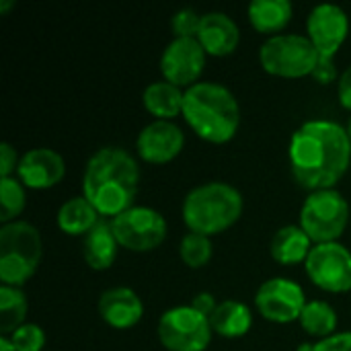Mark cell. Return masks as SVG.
Listing matches in <instances>:
<instances>
[{
    "mask_svg": "<svg viewBox=\"0 0 351 351\" xmlns=\"http://www.w3.org/2000/svg\"><path fill=\"white\" fill-rule=\"evenodd\" d=\"M300 327L304 329L306 335L323 341L331 335L337 333V325H339V317L335 313V308L325 302V300H308L300 319H298Z\"/></svg>",
    "mask_w": 351,
    "mask_h": 351,
    "instance_id": "cell-24",
    "label": "cell"
},
{
    "mask_svg": "<svg viewBox=\"0 0 351 351\" xmlns=\"http://www.w3.org/2000/svg\"><path fill=\"white\" fill-rule=\"evenodd\" d=\"M140 187V165L119 146L99 148L84 167L82 195L93 204L101 218L113 220L134 208Z\"/></svg>",
    "mask_w": 351,
    "mask_h": 351,
    "instance_id": "cell-2",
    "label": "cell"
},
{
    "mask_svg": "<svg viewBox=\"0 0 351 351\" xmlns=\"http://www.w3.org/2000/svg\"><path fill=\"white\" fill-rule=\"evenodd\" d=\"M341 76V72H337V64H335V58H319L317 62V68L313 70V78L319 82V84H331V82H337Z\"/></svg>",
    "mask_w": 351,
    "mask_h": 351,
    "instance_id": "cell-31",
    "label": "cell"
},
{
    "mask_svg": "<svg viewBox=\"0 0 351 351\" xmlns=\"http://www.w3.org/2000/svg\"><path fill=\"white\" fill-rule=\"evenodd\" d=\"M97 311L105 325L117 331H128L142 321L144 302L136 290L128 286H113L101 294Z\"/></svg>",
    "mask_w": 351,
    "mask_h": 351,
    "instance_id": "cell-16",
    "label": "cell"
},
{
    "mask_svg": "<svg viewBox=\"0 0 351 351\" xmlns=\"http://www.w3.org/2000/svg\"><path fill=\"white\" fill-rule=\"evenodd\" d=\"M199 25H202V14L195 8H181L171 19L173 35L183 39H197Z\"/></svg>",
    "mask_w": 351,
    "mask_h": 351,
    "instance_id": "cell-29",
    "label": "cell"
},
{
    "mask_svg": "<svg viewBox=\"0 0 351 351\" xmlns=\"http://www.w3.org/2000/svg\"><path fill=\"white\" fill-rule=\"evenodd\" d=\"M0 351H16L6 337H0Z\"/></svg>",
    "mask_w": 351,
    "mask_h": 351,
    "instance_id": "cell-36",
    "label": "cell"
},
{
    "mask_svg": "<svg viewBox=\"0 0 351 351\" xmlns=\"http://www.w3.org/2000/svg\"><path fill=\"white\" fill-rule=\"evenodd\" d=\"M156 335L167 351H206L212 343L210 317L195 311L191 304L165 311L156 325Z\"/></svg>",
    "mask_w": 351,
    "mask_h": 351,
    "instance_id": "cell-8",
    "label": "cell"
},
{
    "mask_svg": "<svg viewBox=\"0 0 351 351\" xmlns=\"http://www.w3.org/2000/svg\"><path fill=\"white\" fill-rule=\"evenodd\" d=\"M304 269L308 280L323 292L346 294L351 290V251L341 243L315 245Z\"/></svg>",
    "mask_w": 351,
    "mask_h": 351,
    "instance_id": "cell-10",
    "label": "cell"
},
{
    "mask_svg": "<svg viewBox=\"0 0 351 351\" xmlns=\"http://www.w3.org/2000/svg\"><path fill=\"white\" fill-rule=\"evenodd\" d=\"M298 224L315 245L339 243L350 224V204L337 189L311 191L302 202Z\"/></svg>",
    "mask_w": 351,
    "mask_h": 351,
    "instance_id": "cell-7",
    "label": "cell"
},
{
    "mask_svg": "<svg viewBox=\"0 0 351 351\" xmlns=\"http://www.w3.org/2000/svg\"><path fill=\"white\" fill-rule=\"evenodd\" d=\"M212 329L224 339H241L251 331L253 313L241 300H222L210 317Z\"/></svg>",
    "mask_w": 351,
    "mask_h": 351,
    "instance_id": "cell-23",
    "label": "cell"
},
{
    "mask_svg": "<svg viewBox=\"0 0 351 351\" xmlns=\"http://www.w3.org/2000/svg\"><path fill=\"white\" fill-rule=\"evenodd\" d=\"M288 160L294 179L304 189H335L351 165L348 130L329 119L304 121L290 138Z\"/></svg>",
    "mask_w": 351,
    "mask_h": 351,
    "instance_id": "cell-1",
    "label": "cell"
},
{
    "mask_svg": "<svg viewBox=\"0 0 351 351\" xmlns=\"http://www.w3.org/2000/svg\"><path fill=\"white\" fill-rule=\"evenodd\" d=\"M179 255L181 261L189 267V269H202L210 263L212 255H214V247H212V239L206 234H197V232H187L181 239L179 245Z\"/></svg>",
    "mask_w": 351,
    "mask_h": 351,
    "instance_id": "cell-27",
    "label": "cell"
},
{
    "mask_svg": "<svg viewBox=\"0 0 351 351\" xmlns=\"http://www.w3.org/2000/svg\"><path fill=\"white\" fill-rule=\"evenodd\" d=\"M119 243L113 234L111 220L101 218L99 224L82 239V257L84 263L95 271L109 269L119 253Z\"/></svg>",
    "mask_w": 351,
    "mask_h": 351,
    "instance_id": "cell-18",
    "label": "cell"
},
{
    "mask_svg": "<svg viewBox=\"0 0 351 351\" xmlns=\"http://www.w3.org/2000/svg\"><path fill=\"white\" fill-rule=\"evenodd\" d=\"M313 348H315V343H302V346H298L296 351H313Z\"/></svg>",
    "mask_w": 351,
    "mask_h": 351,
    "instance_id": "cell-37",
    "label": "cell"
},
{
    "mask_svg": "<svg viewBox=\"0 0 351 351\" xmlns=\"http://www.w3.org/2000/svg\"><path fill=\"white\" fill-rule=\"evenodd\" d=\"M99 220H101L99 212L93 208V204L84 195H76V197L66 199L56 214L58 228L68 237H82L84 239L99 224Z\"/></svg>",
    "mask_w": 351,
    "mask_h": 351,
    "instance_id": "cell-22",
    "label": "cell"
},
{
    "mask_svg": "<svg viewBox=\"0 0 351 351\" xmlns=\"http://www.w3.org/2000/svg\"><path fill=\"white\" fill-rule=\"evenodd\" d=\"M181 115L193 134L210 144L230 142L241 128V105L234 93L212 80H199L185 90Z\"/></svg>",
    "mask_w": 351,
    "mask_h": 351,
    "instance_id": "cell-3",
    "label": "cell"
},
{
    "mask_svg": "<svg viewBox=\"0 0 351 351\" xmlns=\"http://www.w3.org/2000/svg\"><path fill=\"white\" fill-rule=\"evenodd\" d=\"M6 339L12 343V348L16 351H43L45 341H47L45 331L37 323H25Z\"/></svg>",
    "mask_w": 351,
    "mask_h": 351,
    "instance_id": "cell-28",
    "label": "cell"
},
{
    "mask_svg": "<svg viewBox=\"0 0 351 351\" xmlns=\"http://www.w3.org/2000/svg\"><path fill=\"white\" fill-rule=\"evenodd\" d=\"M43 255L39 230L25 220L0 226V286L23 288L37 271Z\"/></svg>",
    "mask_w": 351,
    "mask_h": 351,
    "instance_id": "cell-5",
    "label": "cell"
},
{
    "mask_svg": "<svg viewBox=\"0 0 351 351\" xmlns=\"http://www.w3.org/2000/svg\"><path fill=\"white\" fill-rule=\"evenodd\" d=\"M245 210L241 191L224 181H208L193 187L181 206V216L189 232L216 237L239 222Z\"/></svg>",
    "mask_w": 351,
    "mask_h": 351,
    "instance_id": "cell-4",
    "label": "cell"
},
{
    "mask_svg": "<svg viewBox=\"0 0 351 351\" xmlns=\"http://www.w3.org/2000/svg\"><path fill=\"white\" fill-rule=\"evenodd\" d=\"M183 101H185V90L179 88L173 82L156 80L148 84L142 93V105L144 109L160 121H173L183 113Z\"/></svg>",
    "mask_w": 351,
    "mask_h": 351,
    "instance_id": "cell-20",
    "label": "cell"
},
{
    "mask_svg": "<svg viewBox=\"0 0 351 351\" xmlns=\"http://www.w3.org/2000/svg\"><path fill=\"white\" fill-rule=\"evenodd\" d=\"M195 311H199L202 315H206V317H212L214 315V311L218 308V304L220 302H216V298H214V294H210V292H197L193 298H191V302H189Z\"/></svg>",
    "mask_w": 351,
    "mask_h": 351,
    "instance_id": "cell-34",
    "label": "cell"
},
{
    "mask_svg": "<svg viewBox=\"0 0 351 351\" xmlns=\"http://www.w3.org/2000/svg\"><path fill=\"white\" fill-rule=\"evenodd\" d=\"M337 99L343 109L351 111V64L341 72L337 80Z\"/></svg>",
    "mask_w": 351,
    "mask_h": 351,
    "instance_id": "cell-33",
    "label": "cell"
},
{
    "mask_svg": "<svg viewBox=\"0 0 351 351\" xmlns=\"http://www.w3.org/2000/svg\"><path fill=\"white\" fill-rule=\"evenodd\" d=\"M208 53L197 39L173 37L171 43L162 49L160 56V72L167 82L177 84L187 90L189 86L199 82L204 74Z\"/></svg>",
    "mask_w": 351,
    "mask_h": 351,
    "instance_id": "cell-12",
    "label": "cell"
},
{
    "mask_svg": "<svg viewBox=\"0 0 351 351\" xmlns=\"http://www.w3.org/2000/svg\"><path fill=\"white\" fill-rule=\"evenodd\" d=\"M113 234L121 249L148 253L158 249L169 232L165 216L148 206H134L111 220Z\"/></svg>",
    "mask_w": 351,
    "mask_h": 351,
    "instance_id": "cell-9",
    "label": "cell"
},
{
    "mask_svg": "<svg viewBox=\"0 0 351 351\" xmlns=\"http://www.w3.org/2000/svg\"><path fill=\"white\" fill-rule=\"evenodd\" d=\"M319 51L306 35L280 33L267 37L259 47L261 68L278 78H306L319 62Z\"/></svg>",
    "mask_w": 351,
    "mask_h": 351,
    "instance_id": "cell-6",
    "label": "cell"
},
{
    "mask_svg": "<svg viewBox=\"0 0 351 351\" xmlns=\"http://www.w3.org/2000/svg\"><path fill=\"white\" fill-rule=\"evenodd\" d=\"M197 41L212 58H226L237 51L241 43V29L232 16L220 10H210L202 14V25Z\"/></svg>",
    "mask_w": 351,
    "mask_h": 351,
    "instance_id": "cell-17",
    "label": "cell"
},
{
    "mask_svg": "<svg viewBox=\"0 0 351 351\" xmlns=\"http://www.w3.org/2000/svg\"><path fill=\"white\" fill-rule=\"evenodd\" d=\"M185 146V134L175 121L152 119L136 138V152L148 165L173 162Z\"/></svg>",
    "mask_w": 351,
    "mask_h": 351,
    "instance_id": "cell-14",
    "label": "cell"
},
{
    "mask_svg": "<svg viewBox=\"0 0 351 351\" xmlns=\"http://www.w3.org/2000/svg\"><path fill=\"white\" fill-rule=\"evenodd\" d=\"M313 247H315V243L300 228V224H286L271 237L269 253L276 263L290 267V265L306 263Z\"/></svg>",
    "mask_w": 351,
    "mask_h": 351,
    "instance_id": "cell-19",
    "label": "cell"
},
{
    "mask_svg": "<svg viewBox=\"0 0 351 351\" xmlns=\"http://www.w3.org/2000/svg\"><path fill=\"white\" fill-rule=\"evenodd\" d=\"M346 130H348V136H350V140H351V117H350V121H348V128H346Z\"/></svg>",
    "mask_w": 351,
    "mask_h": 351,
    "instance_id": "cell-38",
    "label": "cell"
},
{
    "mask_svg": "<svg viewBox=\"0 0 351 351\" xmlns=\"http://www.w3.org/2000/svg\"><path fill=\"white\" fill-rule=\"evenodd\" d=\"M64 175H66V160L53 148L39 146L21 154L16 179L27 189H35V191L51 189L64 179Z\"/></svg>",
    "mask_w": 351,
    "mask_h": 351,
    "instance_id": "cell-15",
    "label": "cell"
},
{
    "mask_svg": "<svg viewBox=\"0 0 351 351\" xmlns=\"http://www.w3.org/2000/svg\"><path fill=\"white\" fill-rule=\"evenodd\" d=\"M306 302L302 286L288 278H271L263 282L255 294L257 313L276 325H290L298 321Z\"/></svg>",
    "mask_w": 351,
    "mask_h": 351,
    "instance_id": "cell-11",
    "label": "cell"
},
{
    "mask_svg": "<svg viewBox=\"0 0 351 351\" xmlns=\"http://www.w3.org/2000/svg\"><path fill=\"white\" fill-rule=\"evenodd\" d=\"M292 14L294 6L290 0H253L247 8L251 27L267 37L280 35L290 25Z\"/></svg>",
    "mask_w": 351,
    "mask_h": 351,
    "instance_id": "cell-21",
    "label": "cell"
},
{
    "mask_svg": "<svg viewBox=\"0 0 351 351\" xmlns=\"http://www.w3.org/2000/svg\"><path fill=\"white\" fill-rule=\"evenodd\" d=\"M313 351H351V331H337L335 335L317 341Z\"/></svg>",
    "mask_w": 351,
    "mask_h": 351,
    "instance_id": "cell-32",
    "label": "cell"
},
{
    "mask_svg": "<svg viewBox=\"0 0 351 351\" xmlns=\"http://www.w3.org/2000/svg\"><path fill=\"white\" fill-rule=\"evenodd\" d=\"M12 6H14L12 0H0V14H6Z\"/></svg>",
    "mask_w": 351,
    "mask_h": 351,
    "instance_id": "cell-35",
    "label": "cell"
},
{
    "mask_svg": "<svg viewBox=\"0 0 351 351\" xmlns=\"http://www.w3.org/2000/svg\"><path fill=\"white\" fill-rule=\"evenodd\" d=\"M29 300L23 288L0 286V337L12 335L27 323Z\"/></svg>",
    "mask_w": 351,
    "mask_h": 351,
    "instance_id": "cell-25",
    "label": "cell"
},
{
    "mask_svg": "<svg viewBox=\"0 0 351 351\" xmlns=\"http://www.w3.org/2000/svg\"><path fill=\"white\" fill-rule=\"evenodd\" d=\"M25 185L16 177H6L0 179V222L8 224L19 220V216L25 210L27 204V193Z\"/></svg>",
    "mask_w": 351,
    "mask_h": 351,
    "instance_id": "cell-26",
    "label": "cell"
},
{
    "mask_svg": "<svg viewBox=\"0 0 351 351\" xmlns=\"http://www.w3.org/2000/svg\"><path fill=\"white\" fill-rule=\"evenodd\" d=\"M350 35V16L337 4H317L306 16V37L321 58H335Z\"/></svg>",
    "mask_w": 351,
    "mask_h": 351,
    "instance_id": "cell-13",
    "label": "cell"
},
{
    "mask_svg": "<svg viewBox=\"0 0 351 351\" xmlns=\"http://www.w3.org/2000/svg\"><path fill=\"white\" fill-rule=\"evenodd\" d=\"M19 162H21V156L16 148L10 142H2L0 144V179L16 177Z\"/></svg>",
    "mask_w": 351,
    "mask_h": 351,
    "instance_id": "cell-30",
    "label": "cell"
}]
</instances>
